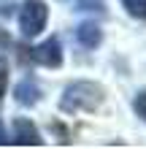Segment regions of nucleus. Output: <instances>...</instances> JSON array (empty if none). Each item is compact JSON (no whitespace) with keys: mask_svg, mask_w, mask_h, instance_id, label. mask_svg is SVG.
Here are the masks:
<instances>
[{"mask_svg":"<svg viewBox=\"0 0 146 149\" xmlns=\"http://www.w3.org/2000/svg\"><path fill=\"white\" fill-rule=\"evenodd\" d=\"M76 11H95V14H106V0H76Z\"/></svg>","mask_w":146,"mask_h":149,"instance_id":"obj_8","label":"nucleus"},{"mask_svg":"<svg viewBox=\"0 0 146 149\" xmlns=\"http://www.w3.org/2000/svg\"><path fill=\"white\" fill-rule=\"evenodd\" d=\"M76 41H79L84 49H95V46H100V41H103V30L98 27L95 22H81L79 27H76Z\"/></svg>","mask_w":146,"mask_h":149,"instance_id":"obj_6","label":"nucleus"},{"mask_svg":"<svg viewBox=\"0 0 146 149\" xmlns=\"http://www.w3.org/2000/svg\"><path fill=\"white\" fill-rule=\"evenodd\" d=\"M8 144H16V146H41L44 144V138H41L38 127L33 125L30 119H14V136L8 138Z\"/></svg>","mask_w":146,"mask_h":149,"instance_id":"obj_4","label":"nucleus"},{"mask_svg":"<svg viewBox=\"0 0 146 149\" xmlns=\"http://www.w3.org/2000/svg\"><path fill=\"white\" fill-rule=\"evenodd\" d=\"M106 100V90L95 81H73L65 87L60 98V111L65 114H79V111H95Z\"/></svg>","mask_w":146,"mask_h":149,"instance_id":"obj_1","label":"nucleus"},{"mask_svg":"<svg viewBox=\"0 0 146 149\" xmlns=\"http://www.w3.org/2000/svg\"><path fill=\"white\" fill-rule=\"evenodd\" d=\"M14 8H16L14 0H0V16H11Z\"/></svg>","mask_w":146,"mask_h":149,"instance_id":"obj_11","label":"nucleus"},{"mask_svg":"<svg viewBox=\"0 0 146 149\" xmlns=\"http://www.w3.org/2000/svg\"><path fill=\"white\" fill-rule=\"evenodd\" d=\"M46 19H49L46 0H24V3H22V11H19V30H22L24 38H35L38 33L46 27Z\"/></svg>","mask_w":146,"mask_h":149,"instance_id":"obj_2","label":"nucleus"},{"mask_svg":"<svg viewBox=\"0 0 146 149\" xmlns=\"http://www.w3.org/2000/svg\"><path fill=\"white\" fill-rule=\"evenodd\" d=\"M14 98H16L19 106H35L41 100V87L33 81V79H22V81L16 84V90H14Z\"/></svg>","mask_w":146,"mask_h":149,"instance_id":"obj_5","label":"nucleus"},{"mask_svg":"<svg viewBox=\"0 0 146 149\" xmlns=\"http://www.w3.org/2000/svg\"><path fill=\"white\" fill-rule=\"evenodd\" d=\"M133 109H135V114H138V117L146 122V90L138 92V95L133 98Z\"/></svg>","mask_w":146,"mask_h":149,"instance_id":"obj_9","label":"nucleus"},{"mask_svg":"<svg viewBox=\"0 0 146 149\" xmlns=\"http://www.w3.org/2000/svg\"><path fill=\"white\" fill-rule=\"evenodd\" d=\"M122 6L127 8V14L135 19H146V0H122Z\"/></svg>","mask_w":146,"mask_h":149,"instance_id":"obj_7","label":"nucleus"},{"mask_svg":"<svg viewBox=\"0 0 146 149\" xmlns=\"http://www.w3.org/2000/svg\"><path fill=\"white\" fill-rule=\"evenodd\" d=\"M0 146H8V136H6L3 127H0Z\"/></svg>","mask_w":146,"mask_h":149,"instance_id":"obj_12","label":"nucleus"},{"mask_svg":"<svg viewBox=\"0 0 146 149\" xmlns=\"http://www.w3.org/2000/svg\"><path fill=\"white\" fill-rule=\"evenodd\" d=\"M6 84H8V63L0 57V98L6 95Z\"/></svg>","mask_w":146,"mask_h":149,"instance_id":"obj_10","label":"nucleus"},{"mask_svg":"<svg viewBox=\"0 0 146 149\" xmlns=\"http://www.w3.org/2000/svg\"><path fill=\"white\" fill-rule=\"evenodd\" d=\"M30 60L44 68H60L62 65V46H60V38H46L44 43L30 49Z\"/></svg>","mask_w":146,"mask_h":149,"instance_id":"obj_3","label":"nucleus"}]
</instances>
